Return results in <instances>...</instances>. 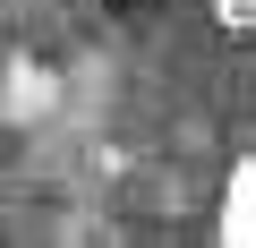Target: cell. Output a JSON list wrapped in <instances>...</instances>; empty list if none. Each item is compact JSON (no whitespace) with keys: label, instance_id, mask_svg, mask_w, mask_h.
I'll use <instances>...</instances> for the list:
<instances>
[{"label":"cell","instance_id":"1","mask_svg":"<svg viewBox=\"0 0 256 248\" xmlns=\"http://www.w3.org/2000/svg\"><path fill=\"white\" fill-rule=\"evenodd\" d=\"M214 248H256V146L230 163L222 180V214H214Z\"/></svg>","mask_w":256,"mask_h":248},{"label":"cell","instance_id":"2","mask_svg":"<svg viewBox=\"0 0 256 248\" xmlns=\"http://www.w3.org/2000/svg\"><path fill=\"white\" fill-rule=\"evenodd\" d=\"M222 35H256V0H205Z\"/></svg>","mask_w":256,"mask_h":248}]
</instances>
